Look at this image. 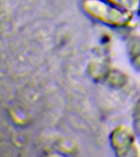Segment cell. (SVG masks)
Segmentation results:
<instances>
[{
    "label": "cell",
    "mask_w": 140,
    "mask_h": 157,
    "mask_svg": "<svg viewBox=\"0 0 140 157\" xmlns=\"http://www.w3.org/2000/svg\"><path fill=\"white\" fill-rule=\"evenodd\" d=\"M132 128L140 137V98L136 101L132 113Z\"/></svg>",
    "instance_id": "52a82bcc"
},
{
    "label": "cell",
    "mask_w": 140,
    "mask_h": 157,
    "mask_svg": "<svg viewBox=\"0 0 140 157\" xmlns=\"http://www.w3.org/2000/svg\"><path fill=\"white\" fill-rule=\"evenodd\" d=\"M81 9L94 21L114 29H127L134 23V15L111 0H81Z\"/></svg>",
    "instance_id": "6da1fadb"
},
{
    "label": "cell",
    "mask_w": 140,
    "mask_h": 157,
    "mask_svg": "<svg viewBox=\"0 0 140 157\" xmlns=\"http://www.w3.org/2000/svg\"><path fill=\"white\" fill-rule=\"evenodd\" d=\"M129 78L127 75L117 68H111L104 78L103 83L113 89H121L127 84Z\"/></svg>",
    "instance_id": "5b68a950"
},
{
    "label": "cell",
    "mask_w": 140,
    "mask_h": 157,
    "mask_svg": "<svg viewBox=\"0 0 140 157\" xmlns=\"http://www.w3.org/2000/svg\"></svg>",
    "instance_id": "9c48e42d"
},
{
    "label": "cell",
    "mask_w": 140,
    "mask_h": 157,
    "mask_svg": "<svg viewBox=\"0 0 140 157\" xmlns=\"http://www.w3.org/2000/svg\"><path fill=\"white\" fill-rule=\"evenodd\" d=\"M138 15H139V17H140V11H139V12H138Z\"/></svg>",
    "instance_id": "ba28073f"
},
{
    "label": "cell",
    "mask_w": 140,
    "mask_h": 157,
    "mask_svg": "<svg viewBox=\"0 0 140 157\" xmlns=\"http://www.w3.org/2000/svg\"><path fill=\"white\" fill-rule=\"evenodd\" d=\"M125 50L130 65L140 72V35L130 34L125 40Z\"/></svg>",
    "instance_id": "277c9868"
},
{
    "label": "cell",
    "mask_w": 140,
    "mask_h": 157,
    "mask_svg": "<svg viewBox=\"0 0 140 157\" xmlns=\"http://www.w3.org/2000/svg\"><path fill=\"white\" fill-rule=\"evenodd\" d=\"M138 136L133 128L126 125H118L111 130L109 143L115 155L136 157L140 155Z\"/></svg>",
    "instance_id": "7a4b0ae2"
},
{
    "label": "cell",
    "mask_w": 140,
    "mask_h": 157,
    "mask_svg": "<svg viewBox=\"0 0 140 157\" xmlns=\"http://www.w3.org/2000/svg\"><path fill=\"white\" fill-rule=\"evenodd\" d=\"M111 1L134 14H138L140 11V0H111Z\"/></svg>",
    "instance_id": "8992f818"
},
{
    "label": "cell",
    "mask_w": 140,
    "mask_h": 157,
    "mask_svg": "<svg viewBox=\"0 0 140 157\" xmlns=\"http://www.w3.org/2000/svg\"><path fill=\"white\" fill-rule=\"evenodd\" d=\"M111 68L110 60L104 53H99L91 60L88 65V74L96 82H103Z\"/></svg>",
    "instance_id": "3957f363"
}]
</instances>
